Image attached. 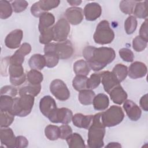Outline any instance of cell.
Here are the masks:
<instances>
[{"mask_svg":"<svg viewBox=\"0 0 148 148\" xmlns=\"http://www.w3.org/2000/svg\"><path fill=\"white\" fill-rule=\"evenodd\" d=\"M82 54L90 68L94 71L103 69L116 57L114 49L108 47L87 46L84 48Z\"/></svg>","mask_w":148,"mask_h":148,"instance_id":"1","label":"cell"},{"mask_svg":"<svg viewBox=\"0 0 148 148\" xmlns=\"http://www.w3.org/2000/svg\"><path fill=\"white\" fill-rule=\"evenodd\" d=\"M101 113L94 115L92 123L88 128L87 145L90 148H101L104 145L103 138L106 131L102 121Z\"/></svg>","mask_w":148,"mask_h":148,"instance_id":"2","label":"cell"},{"mask_svg":"<svg viewBox=\"0 0 148 148\" xmlns=\"http://www.w3.org/2000/svg\"><path fill=\"white\" fill-rule=\"evenodd\" d=\"M34 101V96L27 94L20 95L19 98H14L10 113L18 117H25L31 113Z\"/></svg>","mask_w":148,"mask_h":148,"instance_id":"3","label":"cell"},{"mask_svg":"<svg viewBox=\"0 0 148 148\" xmlns=\"http://www.w3.org/2000/svg\"><path fill=\"white\" fill-rule=\"evenodd\" d=\"M114 38V33L107 20L101 21L97 26L93 35L94 42L99 45L110 43Z\"/></svg>","mask_w":148,"mask_h":148,"instance_id":"4","label":"cell"},{"mask_svg":"<svg viewBox=\"0 0 148 148\" xmlns=\"http://www.w3.org/2000/svg\"><path fill=\"white\" fill-rule=\"evenodd\" d=\"M124 117V113L122 108L116 105L111 106L101 113L102 121L105 127H112L119 124Z\"/></svg>","mask_w":148,"mask_h":148,"instance_id":"5","label":"cell"},{"mask_svg":"<svg viewBox=\"0 0 148 148\" xmlns=\"http://www.w3.org/2000/svg\"><path fill=\"white\" fill-rule=\"evenodd\" d=\"M53 40L60 42L67 40L70 32L69 23L65 18H60L53 27Z\"/></svg>","mask_w":148,"mask_h":148,"instance_id":"6","label":"cell"},{"mask_svg":"<svg viewBox=\"0 0 148 148\" xmlns=\"http://www.w3.org/2000/svg\"><path fill=\"white\" fill-rule=\"evenodd\" d=\"M50 91L58 100L65 101L70 97V91L66 84L60 79L53 80L50 84Z\"/></svg>","mask_w":148,"mask_h":148,"instance_id":"7","label":"cell"},{"mask_svg":"<svg viewBox=\"0 0 148 148\" xmlns=\"http://www.w3.org/2000/svg\"><path fill=\"white\" fill-rule=\"evenodd\" d=\"M72 112L69 109L61 108L56 109L48 117V119L53 123L68 124L72 121Z\"/></svg>","mask_w":148,"mask_h":148,"instance_id":"8","label":"cell"},{"mask_svg":"<svg viewBox=\"0 0 148 148\" xmlns=\"http://www.w3.org/2000/svg\"><path fill=\"white\" fill-rule=\"evenodd\" d=\"M8 72L10 76V82L15 86L22 84L26 80V75L24 72L22 65L10 64Z\"/></svg>","mask_w":148,"mask_h":148,"instance_id":"9","label":"cell"},{"mask_svg":"<svg viewBox=\"0 0 148 148\" xmlns=\"http://www.w3.org/2000/svg\"><path fill=\"white\" fill-rule=\"evenodd\" d=\"M54 51L60 59L66 60L72 57L74 49L71 42L69 40H66L64 42L56 43Z\"/></svg>","mask_w":148,"mask_h":148,"instance_id":"10","label":"cell"},{"mask_svg":"<svg viewBox=\"0 0 148 148\" xmlns=\"http://www.w3.org/2000/svg\"><path fill=\"white\" fill-rule=\"evenodd\" d=\"M31 46L28 43H23L19 49L9 58V64L22 65L24 61V57L31 51Z\"/></svg>","mask_w":148,"mask_h":148,"instance_id":"11","label":"cell"},{"mask_svg":"<svg viewBox=\"0 0 148 148\" xmlns=\"http://www.w3.org/2000/svg\"><path fill=\"white\" fill-rule=\"evenodd\" d=\"M23 37L21 29H16L11 31L5 38V46L10 49H15L20 47Z\"/></svg>","mask_w":148,"mask_h":148,"instance_id":"12","label":"cell"},{"mask_svg":"<svg viewBox=\"0 0 148 148\" xmlns=\"http://www.w3.org/2000/svg\"><path fill=\"white\" fill-rule=\"evenodd\" d=\"M66 20L72 25L79 24L83 20L84 13L81 8L71 7L68 8L65 13Z\"/></svg>","mask_w":148,"mask_h":148,"instance_id":"13","label":"cell"},{"mask_svg":"<svg viewBox=\"0 0 148 148\" xmlns=\"http://www.w3.org/2000/svg\"><path fill=\"white\" fill-rule=\"evenodd\" d=\"M147 68L145 64L140 61L132 62L128 69V76L133 79L143 77L146 76Z\"/></svg>","mask_w":148,"mask_h":148,"instance_id":"14","label":"cell"},{"mask_svg":"<svg viewBox=\"0 0 148 148\" xmlns=\"http://www.w3.org/2000/svg\"><path fill=\"white\" fill-rule=\"evenodd\" d=\"M57 104L53 98L50 95H46L42 97L39 102V109L40 112L46 117L57 109Z\"/></svg>","mask_w":148,"mask_h":148,"instance_id":"15","label":"cell"},{"mask_svg":"<svg viewBox=\"0 0 148 148\" xmlns=\"http://www.w3.org/2000/svg\"><path fill=\"white\" fill-rule=\"evenodd\" d=\"M83 13L87 20L94 21L101 16L102 8L97 2H91L84 6Z\"/></svg>","mask_w":148,"mask_h":148,"instance_id":"16","label":"cell"},{"mask_svg":"<svg viewBox=\"0 0 148 148\" xmlns=\"http://www.w3.org/2000/svg\"><path fill=\"white\" fill-rule=\"evenodd\" d=\"M123 108L131 120L136 121L140 118L142 111L140 108L132 101L125 100L124 102Z\"/></svg>","mask_w":148,"mask_h":148,"instance_id":"17","label":"cell"},{"mask_svg":"<svg viewBox=\"0 0 148 148\" xmlns=\"http://www.w3.org/2000/svg\"><path fill=\"white\" fill-rule=\"evenodd\" d=\"M0 140L1 144L7 147H16V137L10 128H1Z\"/></svg>","mask_w":148,"mask_h":148,"instance_id":"18","label":"cell"},{"mask_svg":"<svg viewBox=\"0 0 148 148\" xmlns=\"http://www.w3.org/2000/svg\"><path fill=\"white\" fill-rule=\"evenodd\" d=\"M100 74L103 88L105 91L108 94L112 89L120 84V83L118 82L112 72L108 71H103L101 72Z\"/></svg>","mask_w":148,"mask_h":148,"instance_id":"19","label":"cell"},{"mask_svg":"<svg viewBox=\"0 0 148 148\" xmlns=\"http://www.w3.org/2000/svg\"><path fill=\"white\" fill-rule=\"evenodd\" d=\"M94 115H84L82 113H76L72 117V121L75 126L88 130L92 123Z\"/></svg>","mask_w":148,"mask_h":148,"instance_id":"20","label":"cell"},{"mask_svg":"<svg viewBox=\"0 0 148 148\" xmlns=\"http://www.w3.org/2000/svg\"><path fill=\"white\" fill-rule=\"evenodd\" d=\"M111 100L116 104L121 105L127 99V94L120 84L116 86L109 93Z\"/></svg>","mask_w":148,"mask_h":148,"instance_id":"21","label":"cell"},{"mask_svg":"<svg viewBox=\"0 0 148 148\" xmlns=\"http://www.w3.org/2000/svg\"><path fill=\"white\" fill-rule=\"evenodd\" d=\"M55 23V17L54 15L49 12H45L39 17V22L38 25L39 31L40 32L52 27L51 26Z\"/></svg>","mask_w":148,"mask_h":148,"instance_id":"22","label":"cell"},{"mask_svg":"<svg viewBox=\"0 0 148 148\" xmlns=\"http://www.w3.org/2000/svg\"><path fill=\"white\" fill-rule=\"evenodd\" d=\"M92 104L95 110L102 111L106 109L109 106V99L106 94L100 93L94 97Z\"/></svg>","mask_w":148,"mask_h":148,"instance_id":"23","label":"cell"},{"mask_svg":"<svg viewBox=\"0 0 148 148\" xmlns=\"http://www.w3.org/2000/svg\"><path fill=\"white\" fill-rule=\"evenodd\" d=\"M29 67L32 69L42 70L46 66V61L43 55L35 54L32 55L28 61Z\"/></svg>","mask_w":148,"mask_h":148,"instance_id":"24","label":"cell"},{"mask_svg":"<svg viewBox=\"0 0 148 148\" xmlns=\"http://www.w3.org/2000/svg\"><path fill=\"white\" fill-rule=\"evenodd\" d=\"M66 140L68 147L70 148H83L86 147L83 139L82 136L77 133H73L71 134L66 139Z\"/></svg>","mask_w":148,"mask_h":148,"instance_id":"25","label":"cell"},{"mask_svg":"<svg viewBox=\"0 0 148 148\" xmlns=\"http://www.w3.org/2000/svg\"><path fill=\"white\" fill-rule=\"evenodd\" d=\"M73 69L76 75H83L86 76L88 75L91 69L86 61L83 60H77L75 62Z\"/></svg>","mask_w":148,"mask_h":148,"instance_id":"26","label":"cell"},{"mask_svg":"<svg viewBox=\"0 0 148 148\" xmlns=\"http://www.w3.org/2000/svg\"><path fill=\"white\" fill-rule=\"evenodd\" d=\"M95 96V92L90 89H85L79 91L78 99L83 105H90L92 103L93 99Z\"/></svg>","mask_w":148,"mask_h":148,"instance_id":"27","label":"cell"},{"mask_svg":"<svg viewBox=\"0 0 148 148\" xmlns=\"http://www.w3.org/2000/svg\"><path fill=\"white\" fill-rule=\"evenodd\" d=\"M112 72L118 82L121 83L128 75V68L124 64H118L114 66Z\"/></svg>","mask_w":148,"mask_h":148,"instance_id":"28","label":"cell"},{"mask_svg":"<svg viewBox=\"0 0 148 148\" xmlns=\"http://www.w3.org/2000/svg\"><path fill=\"white\" fill-rule=\"evenodd\" d=\"M38 6L42 13L57 8L60 3L59 0H40L37 2Z\"/></svg>","mask_w":148,"mask_h":148,"instance_id":"29","label":"cell"},{"mask_svg":"<svg viewBox=\"0 0 148 148\" xmlns=\"http://www.w3.org/2000/svg\"><path fill=\"white\" fill-rule=\"evenodd\" d=\"M147 1H138L134 10V15L139 18H146L147 17Z\"/></svg>","mask_w":148,"mask_h":148,"instance_id":"30","label":"cell"},{"mask_svg":"<svg viewBox=\"0 0 148 148\" xmlns=\"http://www.w3.org/2000/svg\"><path fill=\"white\" fill-rule=\"evenodd\" d=\"M40 90H41L40 84H36V85L29 84L28 86H25L24 87H21L19 90L18 93L20 96L27 94V95H31L34 97H35L39 94Z\"/></svg>","mask_w":148,"mask_h":148,"instance_id":"31","label":"cell"},{"mask_svg":"<svg viewBox=\"0 0 148 148\" xmlns=\"http://www.w3.org/2000/svg\"><path fill=\"white\" fill-rule=\"evenodd\" d=\"M45 134L46 137L50 140H56L60 138V127L54 125H48L45 127Z\"/></svg>","mask_w":148,"mask_h":148,"instance_id":"32","label":"cell"},{"mask_svg":"<svg viewBox=\"0 0 148 148\" xmlns=\"http://www.w3.org/2000/svg\"><path fill=\"white\" fill-rule=\"evenodd\" d=\"M27 79L29 84H39L43 80V74L38 70L31 69L27 73Z\"/></svg>","mask_w":148,"mask_h":148,"instance_id":"33","label":"cell"},{"mask_svg":"<svg viewBox=\"0 0 148 148\" xmlns=\"http://www.w3.org/2000/svg\"><path fill=\"white\" fill-rule=\"evenodd\" d=\"M13 8L8 1H0V18L6 19L11 16L13 12Z\"/></svg>","mask_w":148,"mask_h":148,"instance_id":"34","label":"cell"},{"mask_svg":"<svg viewBox=\"0 0 148 148\" xmlns=\"http://www.w3.org/2000/svg\"><path fill=\"white\" fill-rule=\"evenodd\" d=\"M88 77L83 75H76L72 80V86L77 91L87 88V80Z\"/></svg>","mask_w":148,"mask_h":148,"instance_id":"35","label":"cell"},{"mask_svg":"<svg viewBox=\"0 0 148 148\" xmlns=\"http://www.w3.org/2000/svg\"><path fill=\"white\" fill-rule=\"evenodd\" d=\"M13 97L6 95H1L0 100V110L1 112H10L13 103Z\"/></svg>","mask_w":148,"mask_h":148,"instance_id":"36","label":"cell"},{"mask_svg":"<svg viewBox=\"0 0 148 148\" xmlns=\"http://www.w3.org/2000/svg\"><path fill=\"white\" fill-rule=\"evenodd\" d=\"M43 56L46 61V66L47 67L53 68L58 64L60 58L55 51H53L45 53Z\"/></svg>","mask_w":148,"mask_h":148,"instance_id":"37","label":"cell"},{"mask_svg":"<svg viewBox=\"0 0 148 148\" xmlns=\"http://www.w3.org/2000/svg\"><path fill=\"white\" fill-rule=\"evenodd\" d=\"M138 22L136 17L134 16H128L124 22V29L128 35L133 34L137 28Z\"/></svg>","mask_w":148,"mask_h":148,"instance_id":"38","label":"cell"},{"mask_svg":"<svg viewBox=\"0 0 148 148\" xmlns=\"http://www.w3.org/2000/svg\"><path fill=\"white\" fill-rule=\"evenodd\" d=\"M138 1H121L119 8L120 10L126 14H131L134 12L135 6Z\"/></svg>","mask_w":148,"mask_h":148,"instance_id":"39","label":"cell"},{"mask_svg":"<svg viewBox=\"0 0 148 148\" xmlns=\"http://www.w3.org/2000/svg\"><path fill=\"white\" fill-rule=\"evenodd\" d=\"M14 115L9 112H1L0 126L1 128L8 127L13 122Z\"/></svg>","mask_w":148,"mask_h":148,"instance_id":"40","label":"cell"},{"mask_svg":"<svg viewBox=\"0 0 148 148\" xmlns=\"http://www.w3.org/2000/svg\"><path fill=\"white\" fill-rule=\"evenodd\" d=\"M101 82V77L100 73H92L87 80V88L95 89L99 86Z\"/></svg>","mask_w":148,"mask_h":148,"instance_id":"41","label":"cell"},{"mask_svg":"<svg viewBox=\"0 0 148 148\" xmlns=\"http://www.w3.org/2000/svg\"><path fill=\"white\" fill-rule=\"evenodd\" d=\"M53 40V27L40 32V35L39 38V41L41 44L47 45L48 43H50Z\"/></svg>","mask_w":148,"mask_h":148,"instance_id":"42","label":"cell"},{"mask_svg":"<svg viewBox=\"0 0 148 148\" xmlns=\"http://www.w3.org/2000/svg\"><path fill=\"white\" fill-rule=\"evenodd\" d=\"M147 46V42L142 39L140 36H136L132 40V47L137 52L144 50Z\"/></svg>","mask_w":148,"mask_h":148,"instance_id":"43","label":"cell"},{"mask_svg":"<svg viewBox=\"0 0 148 148\" xmlns=\"http://www.w3.org/2000/svg\"><path fill=\"white\" fill-rule=\"evenodd\" d=\"M119 54L121 58L127 62H131L134 61V54L133 52L129 49L122 48L119 50Z\"/></svg>","mask_w":148,"mask_h":148,"instance_id":"44","label":"cell"},{"mask_svg":"<svg viewBox=\"0 0 148 148\" xmlns=\"http://www.w3.org/2000/svg\"><path fill=\"white\" fill-rule=\"evenodd\" d=\"M12 6L14 12L20 13L26 9L28 6V3L24 0H17L12 2Z\"/></svg>","mask_w":148,"mask_h":148,"instance_id":"45","label":"cell"},{"mask_svg":"<svg viewBox=\"0 0 148 148\" xmlns=\"http://www.w3.org/2000/svg\"><path fill=\"white\" fill-rule=\"evenodd\" d=\"M17 90L12 86H5L1 89V95H6L13 98L17 95Z\"/></svg>","mask_w":148,"mask_h":148,"instance_id":"46","label":"cell"},{"mask_svg":"<svg viewBox=\"0 0 148 148\" xmlns=\"http://www.w3.org/2000/svg\"><path fill=\"white\" fill-rule=\"evenodd\" d=\"M60 138L61 139H66L71 134H72V129L71 126L64 124L60 127Z\"/></svg>","mask_w":148,"mask_h":148,"instance_id":"47","label":"cell"},{"mask_svg":"<svg viewBox=\"0 0 148 148\" xmlns=\"http://www.w3.org/2000/svg\"><path fill=\"white\" fill-rule=\"evenodd\" d=\"M142 39L146 42H148L147 35V19L146 18L145 21L142 23L139 29V35Z\"/></svg>","mask_w":148,"mask_h":148,"instance_id":"48","label":"cell"},{"mask_svg":"<svg viewBox=\"0 0 148 148\" xmlns=\"http://www.w3.org/2000/svg\"><path fill=\"white\" fill-rule=\"evenodd\" d=\"M28 145V140L23 136H17L16 137V147L24 148Z\"/></svg>","mask_w":148,"mask_h":148,"instance_id":"49","label":"cell"},{"mask_svg":"<svg viewBox=\"0 0 148 148\" xmlns=\"http://www.w3.org/2000/svg\"><path fill=\"white\" fill-rule=\"evenodd\" d=\"M139 103L140 107L143 110H144L146 112L148 111V99L147 94H146L145 95L141 97Z\"/></svg>","mask_w":148,"mask_h":148,"instance_id":"50","label":"cell"},{"mask_svg":"<svg viewBox=\"0 0 148 148\" xmlns=\"http://www.w3.org/2000/svg\"><path fill=\"white\" fill-rule=\"evenodd\" d=\"M67 2L69 3L72 6H78L80 5V3L82 2V1L80 0H70V1H67Z\"/></svg>","mask_w":148,"mask_h":148,"instance_id":"51","label":"cell"},{"mask_svg":"<svg viewBox=\"0 0 148 148\" xmlns=\"http://www.w3.org/2000/svg\"><path fill=\"white\" fill-rule=\"evenodd\" d=\"M121 147V145L117 142H110L109 143L108 145L106 146V147Z\"/></svg>","mask_w":148,"mask_h":148,"instance_id":"52","label":"cell"}]
</instances>
